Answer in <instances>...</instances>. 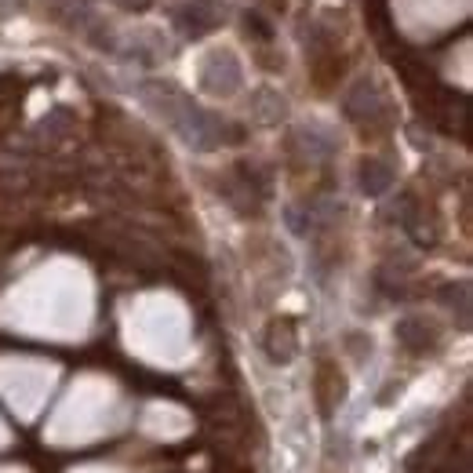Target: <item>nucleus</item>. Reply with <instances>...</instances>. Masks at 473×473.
I'll list each match as a JSON object with an SVG mask.
<instances>
[{
  "instance_id": "obj_6",
  "label": "nucleus",
  "mask_w": 473,
  "mask_h": 473,
  "mask_svg": "<svg viewBox=\"0 0 473 473\" xmlns=\"http://www.w3.org/2000/svg\"><path fill=\"white\" fill-rule=\"evenodd\" d=\"M117 7H124V11H146L153 0H113Z\"/></svg>"
},
{
  "instance_id": "obj_3",
  "label": "nucleus",
  "mask_w": 473,
  "mask_h": 473,
  "mask_svg": "<svg viewBox=\"0 0 473 473\" xmlns=\"http://www.w3.org/2000/svg\"><path fill=\"white\" fill-rule=\"evenodd\" d=\"M346 73V55L339 47H321L313 55V66H310V80L317 91H331Z\"/></svg>"
},
{
  "instance_id": "obj_2",
  "label": "nucleus",
  "mask_w": 473,
  "mask_h": 473,
  "mask_svg": "<svg viewBox=\"0 0 473 473\" xmlns=\"http://www.w3.org/2000/svg\"><path fill=\"white\" fill-rule=\"evenodd\" d=\"M262 350L273 364H291L299 353V324L291 317H273L262 335Z\"/></svg>"
},
{
  "instance_id": "obj_5",
  "label": "nucleus",
  "mask_w": 473,
  "mask_h": 473,
  "mask_svg": "<svg viewBox=\"0 0 473 473\" xmlns=\"http://www.w3.org/2000/svg\"><path fill=\"white\" fill-rule=\"evenodd\" d=\"M390 183H394V172H390L383 161H364V164H361V190H364V194L379 197V194L390 190Z\"/></svg>"
},
{
  "instance_id": "obj_4",
  "label": "nucleus",
  "mask_w": 473,
  "mask_h": 473,
  "mask_svg": "<svg viewBox=\"0 0 473 473\" xmlns=\"http://www.w3.org/2000/svg\"><path fill=\"white\" fill-rule=\"evenodd\" d=\"M397 339H401V346H405L408 353L423 357V353H430V350L437 346V328L426 324L423 317H405V321L397 324Z\"/></svg>"
},
{
  "instance_id": "obj_1",
  "label": "nucleus",
  "mask_w": 473,
  "mask_h": 473,
  "mask_svg": "<svg viewBox=\"0 0 473 473\" xmlns=\"http://www.w3.org/2000/svg\"><path fill=\"white\" fill-rule=\"evenodd\" d=\"M313 397H317V412L321 419H331L335 408L346 401V379L339 372L335 361H321L317 364V375H313Z\"/></svg>"
}]
</instances>
